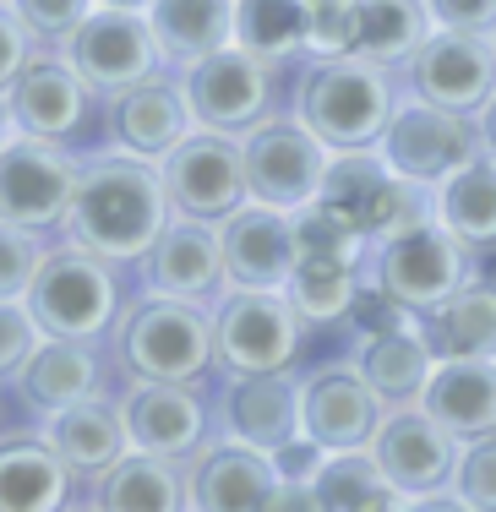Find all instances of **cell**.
<instances>
[{
    "instance_id": "obj_11",
    "label": "cell",
    "mask_w": 496,
    "mask_h": 512,
    "mask_svg": "<svg viewBox=\"0 0 496 512\" xmlns=\"http://www.w3.org/2000/svg\"><path fill=\"white\" fill-rule=\"evenodd\" d=\"M317 202H328L333 213H344L371 246L393 240L398 229L420 224V218H437V213L420 207V186L398 180L382 153H338L328 164V180H322Z\"/></svg>"
},
{
    "instance_id": "obj_32",
    "label": "cell",
    "mask_w": 496,
    "mask_h": 512,
    "mask_svg": "<svg viewBox=\"0 0 496 512\" xmlns=\"http://www.w3.org/2000/svg\"><path fill=\"white\" fill-rule=\"evenodd\" d=\"M44 442L66 458L71 474H104V469H115V463L131 453L126 414H120L115 404H104V398H88V404L55 414Z\"/></svg>"
},
{
    "instance_id": "obj_25",
    "label": "cell",
    "mask_w": 496,
    "mask_h": 512,
    "mask_svg": "<svg viewBox=\"0 0 496 512\" xmlns=\"http://www.w3.org/2000/svg\"><path fill=\"white\" fill-rule=\"evenodd\" d=\"M420 409L458 447L496 436V360H437Z\"/></svg>"
},
{
    "instance_id": "obj_48",
    "label": "cell",
    "mask_w": 496,
    "mask_h": 512,
    "mask_svg": "<svg viewBox=\"0 0 496 512\" xmlns=\"http://www.w3.org/2000/svg\"><path fill=\"white\" fill-rule=\"evenodd\" d=\"M480 137H486V153L496 158V99L480 109Z\"/></svg>"
},
{
    "instance_id": "obj_24",
    "label": "cell",
    "mask_w": 496,
    "mask_h": 512,
    "mask_svg": "<svg viewBox=\"0 0 496 512\" xmlns=\"http://www.w3.org/2000/svg\"><path fill=\"white\" fill-rule=\"evenodd\" d=\"M355 371L366 376V387L382 398V409L398 414V409H420L426 382H431V371H437V355H431L420 322H404V327H382V333L360 338Z\"/></svg>"
},
{
    "instance_id": "obj_30",
    "label": "cell",
    "mask_w": 496,
    "mask_h": 512,
    "mask_svg": "<svg viewBox=\"0 0 496 512\" xmlns=\"http://www.w3.org/2000/svg\"><path fill=\"white\" fill-rule=\"evenodd\" d=\"M99 512H186V469L175 458H153L131 447L115 469L99 474V491H93Z\"/></svg>"
},
{
    "instance_id": "obj_13",
    "label": "cell",
    "mask_w": 496,
    "mask_h": 512,
    "mask_svg": "<svg viewBox=\"0 0 496 512\" xmlns=\"http://www.w3.org/2000/svg\"><path fill=\"white\" fill-rule=\"evenodd\" d=\"M66 60L93 93H126L137 82L159 77V39L148 28V11H110L99 6L77 33L66 39Z\"/></svg>"
},
{
    "instance_id": "obj_26",
    "label": "cell",
    "mask_w": 496,
    "mask_h": 512,
    "mask_svg": "<svg viewBox=\"0 0 496 512\" xmlns=\"http://www.w3.org/2000/svg\"><path fill=\"white\" fill-rule=\"evenodd\" d=\"M71 469L44 436L0 442V512H66Z\"/></svg>"
},
{
    "instance_id": "obj_34",
    "label": "cell",
    "mask_w": 496,
    "mask_h": 512,
    "mask_svg": "<svg viewBox=\"0 0 496 512\" xmlns=\"http://www.w3.org/2000/svg\"><path fill=\"white\" fill-rule=\"evenodd\" d=\"M317 496L328 512H398L404 496L387 485V474L377 469L371 453H328L317 480Z\"/></svg>"
},
{
    "instance_id": "obj_8",
    "label": "cell",
    "mask_w": 496,
    "mask_h": 512,
    "mask_svg": "<svg viewBox=\"0 0 496 512\" xmlns=\"http://www.w3.org/2000/svg\"><path fill=\"white\" fill-rule=\"evenodd\" d=\"M240 153H246L251 202L278 207V213H300V207L317 202L333 164V153L300 120H262L257 131L240 137Z\"/></svg>"
},
{
    "instance_id": "obj_42",
    "label": "cell",
    "mask_w": 496,
    "mask_h": 512,
    "mask_svg": "<svg viewBox=\"0 0 496 512\" xmlns=\"http://www.w3.org/2000/svg\"><path fill=\"white\" fill-rule=\"evenodd\" d=\"M11 11L28 22L33 39H60L66 44L71 33L99 11V0H11Z\"/></svg>"
},
{
    "instance_id": "obj_16",
    "label": "cell",
    "mask_w": 496,
    "mask_h": 512,
    "mask_svg": "<svg viewBox=\"0 0 496 512\" xmlns=\"http://www.w3.org/2000/svg\"><path fill=\"white\" fill-rule=\"evenodd\" d=\"M458 453L464 447L431 420L426 409H398L382 420L377 442H371V458L387 474L398 496H442L453 491V474H458Z\"/></svg>"
},
{
    "instance_id": "obj_47",
    "label": "cell",
    "mask_w": 496,
    "mask_h": 512,
    "mask_svg": "<svg viewBox=\"0 0 496 512\" xmlns=\"http://www.w3.org/2000/svg\"><path fill=\"white\" fill-rule=\"evenodd\" d=\"M398 512H469V507L458 502L453 491H442V496H409V502L398 507Z\"/></svg>"
},
{
    "instance_id": "obj_27",
    "label": "cell",
    "mask_w": 496,
    "mask_h": 512,
    "mask_svg": "<svg viewBox=\"0 0 496 512\" xmlns=\"http://www.w3.org/2000/svg\"><path fill=\"white\" fill-rule=\"evenodd\" d=\"M22 387V404L39 409V414H66L88 398H99V355L88 344H66V338H44L33 349V360L22 365L17 376Z\"/></svg>"
},
{
    "instance_id": "obj_2",
    "label": "cell",
    "mask_w": 496,
    "mask_h": 512,
    "mask_svg": "<svg viewBox=\"0 0 496 512\" xmlns=\"http://www.w3.org/2000/svg\"><path fill=\"white\" fill-rule=\"evenodd\" d=\"M398 104H393V82L382 66L371 60H317L300 77V99L295 120L322 142L333 158L338 153H377L387 126H393Z\"/></svg>"
},
{
    "instance_id": "obj_41",
    "label": "cell",
    "mask_w": 496,
    "mask_h": 512,
    "mask_svg": "<svg viewBox=\"0 0 496 512\" xmlns=\"http://www.w3.org/2000/svg\"><path fill=\"white\" fill-rule=\"evenodd\" d=\"M39 344H44V327L33 322V311L22 300H0V382H17Z\"/></svg>"
},
{
    "instance_id": "obj_1",
    "label": "cell",
    "mask_w": 496,
    "mask_h": 512,
    "mask_svg": "<svg viewBox=\"0 0 496 512\" xmlns=\"http://www.w3.org/2000/svg\"><path fill=\"white\" fill-rule=\"evenodd\" d=\"M169 218H175V207H169L159 164L137 153H104L82 164L66 229L71 246L104 256V262H142L153 240L169 229Z\"/></svg>"
},
{
    "instance_id": "obj_36",
    "label": "cell",
    "mask_w": 496,
    "mask_h": 512,
    "mask_svg": "<svg viewBox=\"0 0 496 512\" xmlns=\"http://www.w3.org/2000/svg\"><path fill=\"white\" fill-rule=\"evenodd\" d=\"M235 44L246 55L278 60L306 50V0H240L235 6Z\"/></svg>"
},
{
    "instance_id": "obj_21",
    "label": "cell",
    "mask_w": 496,
    "mask_h": 512,
    "mask_svg": "<svg viewBox=\"0 0 496 512\" xmlns=\"http://www.w3.org/2000/svg\"><path fill=\"white\" fill-rule=\"evenodd\" d=\"M191 131H197V120H191V104H186V88H180V82L148 77V82H137V88H126L110 99V137H115L120 153L164 164Z\"/></svg>"
},
{
    "instance_id": "obj_44",
    "label": "cell",
    "mask_w": 496,
    "mask_h": 512,
    "mask_svg": "<svg viewBox=\"0 0 496 512\" xmlns=\"http://www.w3.org/2000/svg\"><path fill=\"white\" fill-rule=\"evenodd\" d=\"M33 60V33L28 22L17 17L11 6H0V99H6V88L17 82V71Z\"/></svg>"
},
{
    "instance_id": "obj_50",
    "label": "cell",
    "mask_w": 496,
    "mask_h": 512,
    "mask_svg": "<svg viewBox=\"0 0 496 512\" xmlns=\"http://www.w3.org/2000/svg\"><path fill=\"white\" fill-rule=\"evenodd\" d=\"M99 6H110V11H148L153 0H99Z\"/></svg>"
},
{
    "instance_id": "obj_4",
    "label": "cell",
    "mask_w": 496,
    "mask_h": 512,
    "mask_svg": "<svg viewBox=\"0 0 496 512\" xmlns=\"http://www.w3.org/2000/svg\"><path fill=\"white\" fill-rule=\"evenodd\" d=\"M33 322L44 327V338H66V344H93L115 327L120 316V278L115 262L82 251V246H60L44 251V267L33 278L28 300Z\"/></svg>"
},
{
    "instance_id": "obj_29",
    "label": "cell",
    "mask_w": 496,
    "mask_h": 512,
    "mask_svg": "<svg viewBox=\"0 0 496 512\" xmlns=\"http://www.w3.org/2000/svg\"><path fill=\"white\" fill-rule=\"evenodd\" d=\"M355 11V60L371 66H409L420 55V44L437 33L426 0H349Z\"/></svg>"
},
{
    "instance_id": "obj_38",
    "label": "cell",
    "mask_w": 496,
    "mask_h": 512,
    "mask_svg": "<svg viewBox=\"0 0 496 512\" xmlns=\"http://www.w3.org/2000/svg\"><path fill=\"white\" fill-rule=\"evenodd\" d=\"M39 267H44L39 235L17 224H0V300H28Z\"/></svg>"
},
{
    "instance_id": "obj_9",
    "label": "cell",
    "mask_w": 496,
    "mask_h": 512,
    "mask_svg": "<svg viewBox=\"0 0 496 512\" xmlns=\"http://www.w3.org/2000/svg\"><path fill=\"white\" fill-rule=\"evenodd\" d=\"M164 191L175 218H197V224H224L229 213L251 202L246 191V153L240 137H219V131H191L175 153L159 164Z\"/></svg>"
},
{
    "instance_id": "obj_49",
    "label": "cell",
    "mask_w": 496,
    "mask_h": 512,
    "mask_svg": "<svg viewBox=\"0 0 496 512\" xmlns=\"http://www.w3.org/2000/svg\"><path fill=\"white\" fill-rule=\"evenodd\" d=\"M11 137H17V126H11V109H6V99H0V153L11 148Z\"/></svg>"
},
{
    "instance_id": "obj_37",
    "label": "cell",
    "mask_w": 496,
    "mask_h": 512,
    "mask_svg": "<svg viewBox=\"0 0 496 512\" xmlns=\"http://www.w3.org/2000/svg\"><path fill=\"white\" fill-rule=\"evenodd\" d=\"M295 246H300V262L311 256V262H355L360 267L371 240L344 213H333L328 202H311L295 213Z\"/></svg>"
},
{
    "instance_id": "obj_17",
    "label": "cell",
    "mask_w": 496,
    "mask_h": 512,
    "mask_svg": "<svg viewBox=\"0 0 496 512\" xmlns=\"http://www.w3.org/2000/svg\"><path fill=\"white\" fill-rule=\"evenodd\" d=\"M224 246V278L229 289H284L289 273L300 267L295 246V213L246 202L240 213H229L219 224Z\"/></svg>"
},
{
    "instance_id": "obj_15",
    "label": "cell",
    "mask_w": 496,
    "mask_h": 512,
    "mask_svg": "<svg viewBox=\"0 0 496 512\" xmlns=\"http://www.w3.org/2000/svg\"><path fill=\"white\" fill-rule=\"evenodd\" d=\"M404 71L420 104L453 109V115H469V120H480V109L496 99V44L475 39V33L437 28Z\"/></svg>"
},
{
    "instance_id": "obj_6",
    "label": "cell",
    "mask_w": 496,
    "mask_h": 512,
    "mask_svg": "<svg viewBox=\"0 0 496 512\" xmlns=\"http://www.w3.org/2000/svg\"><path fill=\"white\" fill-rule=\"evenodd\" d=\"M213 338L229 376H278L300 360L306 322L284 289H229L213 316Z\"/></svg>"
},
{
    "instance_id": "obj_52",
    "label": "cell",
    "mask_w": 496,
    "mask_h": 512,
    "mask_svg": "<svg viewBox=\"0 0 496 512\" xmlns=\"http://www.w3.org/2000/svg\"><path fill=\"white\" fill-rule=\"evenodd\" d=\"M93 512H99V507H93Z\"/></svg>"
},
{
    "instance_id": "obj_7",
    "label": "cell",
    "mask_w": 496,
    "mask_h": 512,
    "mask_svg": "<svg viewBox=\"0 0 496 512\" xmlns=\"http://www.w3.org/2000/svg\"><path fill=\"white\" fill-rule=\"evenodd\" d=\"M377 153L387 158V169L398 180L431 191L442 180H453L458 169H469L475 158H486V137H480V120L409 99V104H398V115H393V126H387Z\"/></svg>"
},
{
    "instance_id": "obj_28",
    "label": "cell",
    "mask_w": 496,
    "mask_h": 512,
    "mask_svg": "<svg viewBox=\"0 0 496 512\" xmlns=\"http://www.w3.org/2000/svg\"><path fill=\"white\" fill-rule=\"evenodd\" d=\"M235 6L240 0H153L148 28L159 39V55L191 71L197 60L229 50L235 44Z\"/></svg>"
},
{
    "instance_id": "obj_53",
    "label": "cell",
    "mask_w": 496,
    "mask_h": 512,
    "mask_svg": "<svg viewBox=\"0 0 496 512\" xmlns=\"http://www.w3.org/2000/svg\"><path fill=\"white\" fill-rule=\"evenodd\" d=\"M491 44H496V39H491Z\"/></svg>"
},
{
    "instance_id": "obj_31",
    "label": "cell",
    "mask_w": 496,
    "mask_h": 512,
    "mask_svg": "<svg viewBox=\"0 0 496 512\" xmlns=\"http://www.w3.org/2000/svg\"><path fill=\"white\" fill-rule=\"evenodd\" d=\"M420 333L437 360H496V278H469Z\"/></svg>"
},
{
    "instance_id": "obj_43",
    "label": "cell",
    "mask_w": 496,
    "mask_h": 512,
    "mask_svg": "<svg viewBox=\"0 0 496 512\" xmlns=\"http://www.w3.org/2000/svg\"><path fill=\"white\" fill-rule=\"evenodd\" d=\"M431 22L442 33H475V39H496V0H426Z\"/></svg>"
},
{
    "instance_id": "obj_23",
    "label": "cell",
    "mask_w": 496,
    "mask_h": 512,
    "mask_svg": "<svg viewBox=\"0 0 496 512\" xmlns=\"http://www.w3.org/2000/svg\"><path fill=\"white\" fill-rule=\"evenodd\" d=\"M278 485V469L268 453H251L240 442L202 447L186 469L191 512H268V496Z\"/></svg>"
},
{
    "instance_id": "obj_3",
    "label": "cell",
    "mask_w": 496,
    "mask_h": 512,
    "mask_svg": "<svg viewBox=\"0 0 496 512\" xmlns=\"http://www.w3.org/2000/svg\"><path fill=\"white\" fill-rule=\"evenodd\" d=\"M120 365L137 382H175L191 387L219 365L213 316L191 300H137L120 322Z\"/></svg>"
},
{
    "instance_id": "obj_10",
    "label": "cell",
    "mask_w": 496,
    "mask_h": 512,
    "mask_svg": "<svg viewBox=\"0 0 496 512\" xmlns=\"http://www.w3.org/2000/svg\"><path fill=\"white\" fill-rule=\"evenodd\" d=\"M77 180L82 164L60 142L11 137V148L0 153V224L33 229V235L66 224L71 202H77Z\"/></svg>"
},
{
    "instance_id": "obj_22",
    "label": "cell",
    "mask_w": 496,
    "mask_h": 512,
    "mask_svg": "<svg viewBox=\"0 0 496 512\" xmlns=\"http://www.w3.org/2000/svg\"><path fill=\"white\" fill-rule=\"evenodd\" d=\"M219 414H224L229 442L273 458L278 447H289L300 436V382L289 371H278V376H229Z\"/></svg>"
},
{
    "instance_id": "obj_5",
    "label": "cell",
    "mask_w": 496,
    "mask_h": 512,
    "mask_svg": "<svg viewBox=\"0 0 496 512\" xmlns=\"http://www.w3.org/2000/svg\"><path fill=\"white\" fill-rule=\"evenodd\" d=\"M469 278H475L469 273V251L437 218H420V224L398 229L393 240L377 246V295L393 300L409 322L437 316Z\"/></svg>"
},
{
    "instance_id": "obj_20",
    "label": "cell",
    "mask_w": 496,
    "mask_h": 512,
    "mask_svg": "<svg viewBox=\"0 0 496 512\" xmlns=\"http://www.w3.org/2000/svg\"><path fill=\"white\" fill-rule=\"evenodd\" d=\"M126 436L137 453H153V458H197L202 442H208V409L191 387H175V382H137L126 393Z\"/></svg>"
},
{
    "instance_id": "obj_40",
    "label": "cell",
    "mask_w": 496,
    "mask_h": 512,
    "mask_svg": "<svg viewBox=\"0 0 496 512\" xmlns=\"http://www.w3.org/2000/svg\"><path fill=\"white\" fill-rule=\"evenodd\" d=\"M453 496L469 512H496V436H486V442H469L464 453H458Z\"/></svg>"
},
{
    "instance_id": "obj_46",
    "label": "cell",
    "mask_w": 496,
    "mask_h": 512,
    "mask_svg": "<svg viewBox=\"0 0 496 512\" xmlns=\"http://www.w3.org/2000/svg\"><path fill=\"white\" fill-rule=\"evenodd\" d=\"M268 512H328L311 480H278L268 496Z\"/></svg>"
},
{
    "instance_id": "obj_12",
    "label": "cell",
    "mask_w": 496,
    "mask_h": 512,
    "mask_svg": "<svg viewBox=\"0 0 496 512\" xmlns=\"http://www.w3.org/2000/svg\"><path fill=\"white\" fill-rule=\"evenodd\" d=\"M180 88H186L197 131L246 137V131H257L273 109V66L257 55H246L240 44H229V50L197 60Z\"/></svg>"
},
{
    "instance_id": "obj_35",
    "label": "cell",
    "mask_w": 496,
    "mask_h": 512,
    "mask_svg": "<svg viewBox=\"0 0 496 512\" xmlns=\"http://www.w3.org/2000/svg\"><path fill=\"white\" fill-rule=\"evenodd\" d=\"M289 306L300 311L306 327H328V322H344L360 300V267L355 262H300L284 284Z\"/></svg>"
},
{
    "instance_id": "obj_51",
    "label": "cell",
    "mask_w": 496,
    "mask_h": 512,
    "mask_svg": "<svg viewBox=\"0 0 496 512\" xmlns=\"http://www.w3.org/2000/svg\"><path fill=\"white\" fill-rule=\"evenodd\" d=\"M0 6H11V0H0Z\"/></svg>"
},
{
    "instance_id": "obj_39",
    "label": "cell",
    "mask_w": 496,
    "mask_h": 512,
    "mask_svg": "<svg viewBox=\"0 0 496 512\" xmlns=\"http://www.w3.org/2000/svg\"><path fill=\"white\" fill-rule=\"evenodd\" d=\"M306 50L317 60H344L355 50V11H349V0H306Z\"/></svg>"
},
{
    "instance_id": "obj_33",
    "label": "cell",
    "mask_w": 496,
    "mask_h": 512,
    "mask_svg": "<svg viewBox=\"0 0 496 512\" xmlns=\"http://www.w3.org/2000/svg\"><path fill=\"white\" fill-rule=\"evenodd\" d=\"M437 224L469 256L496 251V158L491 153L437 186Z\"/></svg>"
},
{
    "instance_id": "obj_18",
    "label": "cell",
    "mask_w": 496,
    "mask_h": 512,
    "mask_svg": "<svg viewBox=\"0 0 496 512\" xmlns=\"http://www.w3.org/2000/svg\"><path fill=\"white\" fill-rule=\"evenodd\" d=\"M88 82L77 77L71 60L55 55H33L17 71V82L6 88V109L17 137H39V142H66L71 131H82L88 120Z\"/></svg>"
},
{
    "instance_id": "obj_14",
    "label": "cell",
    "mask_w": 496,
    "mask_h": 512,
    "mask_svg": "<svg viewBox=\"0 0 496 512\" xmlns=\"http://www.w3.org/2000/svg\"><path fill=\"white\" fill-rule=\"evenodd\" d=\"M387 409L355 371V360H333L300 382V431L322 453H371Z\"/></svg>"
},
{
    "instance_id": "obj_19",
    "label": "cell",
    "mask_w": 496,
    "mask_h": 512,
    "mask_svg": "<svg viewBox=\"0 0 496 512\" xmlns=\"http://www.w3.org/2000/svg\"><path fill=\"white\" fill-rule=\"evenodd\" d=\"M148 289L164 300H213L229 284L224 278V246H219V224H197V218H169V229L153 240V251L142 256Z\"/></svg>"
},
{
    "instance_id": "obj_45",
    "label": "cell",
    "mask_w": 496,
    "mask_h": 512,
    "mask_svg": "<svg viewBox=\"0 0 496 512\" xmlns=\"http://www.w3.org/2000/svg\"><path fill=\"white\" fill-rule=\"evenodd\" d=\"M322 463H328V453H322V447L311 442L306 431H300L289 447H278V453H273L278 480H317V474H322Z\"/></svg>"
}]
</instances>
